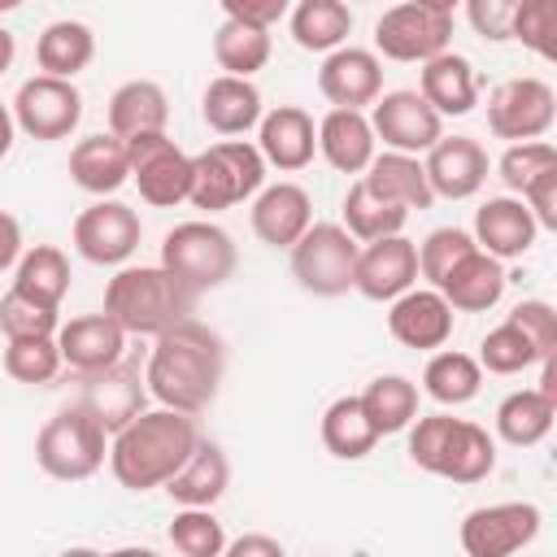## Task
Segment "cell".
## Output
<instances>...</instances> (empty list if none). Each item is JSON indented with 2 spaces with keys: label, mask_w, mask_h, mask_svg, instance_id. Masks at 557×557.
<instances>
[{
  "label": "cell",
  "mask_w": 557,
  "mask_h": 557,
  "mask_svg": "<svg viewBox=\"0 0 557 557\" xmlns=\"http://www.w3.org/2000/svg\"><path fill=\"white\" fill-rule=\"evenodd\" d=\"M222 557H287L283 544L265 531H244L239 540H226V553Z\"/></svg>",
  "instance_id": "cell-52"
},
{
  "label": "cell",
  "mask_w": 557,
  "mask_h": 557,
  "mask_svg": "<svg viewBox=\"0 0 557 557\" xmlns=\"http://www.w3.org/2000/svg\"><path fill=\"white\" fill-rule=\"evenodd\" d=\"M78 383V396L74 405H83L100 426L104 435H117L122 426H131L144 409H148V383H144V370L135 361H113L96 374H74Z\"/></svg>",
  "instance_id": "cell-13"
},
{
  "label": "cell",
  "mask_w": 557,
  "mask_h": 557,
  "mask_svg": "<svg viewBox=\"0 0 557 557\" xmlns=\"http://www.w3.org/2000/svg\"><path fill=\"white\" fill-rule=\"evenodd\" d=\"M483 387V370L470 352H457V348H440L431 352L426 370H422V392L444 405V409H457V405H470Z\"/></svg>",
  "instance_id": "cell-36"
},
{
  "label": "cell",
  "mask_w": 557,
  "mask_h": 557,
  "mask_svg": "<svg viewBox=\"0 0 557 557\" xmlns=\"http://www.w3.org/2000/svg\"><path fill=\"white\" fill-rule=\"evenodd\" d=\"M91 57H96V35L87 22H74V17L48 22L44 35L35 39V61H39V74L48 78L74 83V74H83Z\"/></svg>",
  "instance_id": "cell-32"
},
{
  "label": "cell",
  "mask_w": 557,
  "mask_h": 557,
  "mask_svg": "<svg viewBox=\"0 0 557 557\" xmlns=\"http://www.w3.org/2000/svg\"><path fill=\"white\" fill-rule=\"evenodd\" d=\"M292 39L305 52H335L344 48L348 30H352V9L344 0H300L292 13Z\"/></svg>",
  "instance_id": "cell-37"
},
{
  "label": "cell",
  "mask_w": 557,
  "mask_h": 557,
  "mask_svg": "<svg viewBox=\"0 0 557 557\" xmlns=\"http://www.w3.org/2000/svg\"><path fill=\"white\" fill-rule=\"evenodd\" d=\"M535 218L531 209L518 200V196H487L479 209H474V231L470 239L496 257V261H513V257H527L535 248Z\"/></svg>",
  "instance_id": "cell-20"
},
{
  "label": "cell",
  "mask_w": 557,
  "mask_h": 557,
  "mask_svg": "<svg viewBox=\"0 0 557 557\" xmlns=\"http://www.w3.org/2000/svg\"><path fill=\"white\" fill-rule=\"evenodd\" d=\"M479 244L470 239V231H461V226H435L422 244H418V278H426L431 287H440L444 283V274L461 261V257H470Z\"/></svg>",
  "instance_id": "cell-45"
},
{
  "label": "cell",
  "mask_w": 557,
  "mask_h": 557,
  "mask_svg": "<svg viewBox=\"0 0 557 557\" xmlns=\"http://www.w3.org/2000/svg\"><path fill=\"white\" fill-rule=\"evenodd\" d=\"M222 370H226L222 335L209 331L205 322L187 318L157 335L148 366H144V383L161 409L196 418L200 409L213 405V396L222 387Z\"/></svg>",
  "instance_id": "cell-1"
},
{
  "label": "cell",
  "mask_w": 557,
  "mask_h": 557,
  "mask_svg": "<svg viewBox=\"0 0 557 557\" xmlns=\"http://www.w3.org/2000/svg\"><path fill=\"white\" fill-rule=\"evenodd\" d=\"M374 144H379V139H374L366 113L331 109V113L318 122V152H322L326 165L339 170V174H366L370 161H374Z\"/></svg>",
  "instance_id": "cell-28"
},
{
  "label": "cell",
  "mask_w": 557,
  "mask_h": 557,
  "mask_svg": "<svg viewBox=\"0 0 557 557\" xmlns=\"http://www.w3.org/2000/svg\"><path fill=\"white\" fill-rule=\"evenodd\" d=\"M222 13L231 22H244V26H257V30H270L274 22L287 17V0H222Z\"/></svg>",
  "instance_id": "cell-51"
},
{
  "label": "cell",
  "mask_w": 557,
  "mask_h": 557,
  "mask_svg": "<svg viewBox=\"0 0 557 557\" xmlns=\"http://www.w3.org/2000/svg\"><path fill=\"white\" fill-rule=\"evenodd\" d=\"M13 52H17V44H13V35H9L4 26H0V74H4L9 65H13Z\"/></svg>",
  "instance_id": "cell-55"
},
{
  "label": "cell",
  "mask_w": 557,
  "mask_h": 557,
  "mask_svg": "<svg viewBox=\"0 0 557 557\" xmlns=\"http://www.w3.org/2000/svg\"><path fill=\"white\" fill-rule=\"evenodd\" d=\"M366 187L383 200H392L396 209L413 213V209H431L435 196L426 187V170H422V157H400V152H374L370 170L361 174Z\"/></svg>",
  "instance_id": "cell-33"
},
{
  "label": "cell",
  "mask_w": 557,
  "mask_h": 557,
  "mask_svg": "<svg viewBox=\"0 0 557 557\" xmlns=\"http://www.w3.org/2000/svg\"><path fill=\"white\" fill-rule=\"evenodd\" d=\"M553 418H557V400L540 396L535 387H522L496 405V435L513 448H531L553 431Z\"/></svg>",
  "instance_id": "cell-38"
},
{
  "label": "cell",
  "mask_w": 557,
  "mask_h": 557,
  "mask_svg": "<svg viewBox=\"0 0 557 557\" xmlns=\"http://www.w3.org/2000/svg\"><path fill=\"white\" fill-rule=\"evenodd\" d=\"M144 222L126 200H91L74 218V248L91 265H126L131 252L139 248Z\"/></svg>",
  "instance_id": "cell-16"
},
{
  "label": "cell",
  "mask_w": 557,
  "mask_h": 557,
  "mask_svg": "<svg viewBox=\"0 0 557 557\" xmlns=\"http://www.w3.org/2000/svg\"><path fill=\"white\" fill-rule=\"evenodd\" d=\"M0 331H4V339H52L61 331V318H57V309H44L9 287L0 296Z\"/></svg>",
  "instance_id": "cell-47"
},
{
  "label": "cell",
  "mask_w": 557,
  "mask_h": 557,
  "mask_svg": "<svg viewBox=\"0 0 557 557\" xmlns=\"http://www.w3.org/2000/svg\"><path fill=\"white\" fill-rule=\"evenodd\" d=\"M409 461L448 483H483L496 470V440L479 422L426 413L409 422Z\"/></svg>",
  "instance_id": "cell-4"
},
{
  "label": "cell",
  "mask_w": 557,
  "mask_h": 557,
  "mask_svg": "<svg viewBox=\"0 0 557 557\" xmlns=\"http://www.w3.org/2000/svg\"><path fill=\"white\" fill-rule=\"evenodd\" d=\"M252 235L265 248H292L313 226V200L300 183H270L252 196Z\"/></svg>",
  "instance_id": "cell-22"
},
{
  "label": "cell",
  "mask_w": 557,
  "mask_h": 557,
  "mask_svg": "<svg viewBox=\"0 0 557 557\" xmlns=\"http://www.w3.org/2000/svg\"><path fill=\"white\" fill-rule=\"evenodd\" d=\"M17 261H22V226H17L13 213L0 209V274L13 270Z\"/></svg>",
  "instance_id": "cell-53"
},
{
  "label": "cell",
  "mask_w": 557,
  "mask_h": 557,
  "mask_svg": "<svg viewBox=\"0 0 557 557\" xmlns=\"http://www.w3.org/2000/svg\"><path fill=\"white\" fill-rule=\"evenodd\" d=\"M548 170H557V148L548 144V139H535V144H509L505 152H500V161H496V174H500V183L509 187V191H527L540 174H548Z\"/></svg>",
  "instance_id": "cell-46"
},
{
  "label": "cell",
  "mask_w": 557,
  "mask_h": 557,
  "mask_svg": "<svg viewBox=\"0 0 557 557\" xmlns=\"http://www.w3.org/2000/svg\"><path fill=\"white\" fill-rule=\"evenodd\" d=\"M70 178L91 191L96 200H109L122 183H131V157H126V139L100 131L74 144L70 152Z\"/></svg>",
  "instance_id": "cell-27"
},
{
  "label": "cell",
  "mask_w": 557,
  "mask_h": 557,
  "mask_svg": "<svg viewBox=\"0 0 557 557\" xmlns=\"http://www.w3.org/2000/svg\"><path fill=\"white\" fill-rule=\"evenodd\" d=\"M235 239L218 226V222H205V218H191V222H178L165 231L161 239V270L174 274L191 296L200 292H213L222 287L231 274H235Z\"/></svg>",
  "instance_id": "cell-7"
},
{
  "label": "cell",
  "mask_w": 557,
  "mask_h": 557,
  "mask_svg": "<svg viewBox=\"0 0 557 557\" xmlns=\"http://www.w3.org/2000/svg\"><path fill=\"white\" fill-rule=\"evenodd\" d=\"M453 39V4L448 0H405L392 4L374 22V57L405 65H426L431 57L448 52Z\"/></svg>",
  "instance_id": "cell-8"
},
{
  "label": "cell",
  "mask_w": 557,
  "mask_h": 557,
  "mask_svg": "<svg viewBox=\"0 0 557 557\" xmlns=\"http://www.w3.org/2000/svg\"><path fill=\"white\" fill-rule=\"evenodd\" d=\"M226 487H231V461L209 440H200L196 453L187 457V466L165 483V492L178 509H213Z\"/></svg>",
  "instance_id": "cell-30"
},
{
  "label": "cell",
  "mask_w": 557,
  "mask_h": 557,
  "mask_svg": "<svg viewBox=\"0 0 557 557\" xmlns=\"http://www.w3.org/2000/svg\"><path fill=\"white\" fill-rule=\"evenodd\" d=\"M366 117H370L374 139H383V148L400 157H426L444 139V117L413 87L383 91Z\"/></svg>",
  "instance_id": "cell-12"
},
{
  "label": "cell",
  "mask_w": 557,
  "mask_h": 557,
  "mask_svg": "<svg viewBox=\"0 0 557 557\" xmlns=\"http://www.w3.org/2000/svg\"><path fill=\"white\" fill-rule=\"evenodd\" d=\"M405 222H409V213H405V209H396L392 200L374 196V191L366 187V178L348 183V191H344V222H339V226H344L352 239L374 244V239L400 235V231H405Z\"/></svg>",
  "instance_id": "cell-40"
},
{
  "label": "cell",
  "mask_w": 557,
  "mask_h": 557,
  "mask_svg": "<svg viewBox=\"0 0 557 557\" xmlns=\"http://www.w3.org/2000/svg\"><path fill=\"white\" fill-rule=\"evenodd\" d=\"M274 44H270V30H257V26H244V22H222L213 30V61L222 65L226 78H252L257 70H265Z\"/></svg>",
  "instance_id": "cell-41"
},
{
  "label": "cell",
  "mask_w": 557,
  "mask_h": 557,
  "mask_svg": "<svg viewBox=\"0 0 557 557\" xmlns=\"http://www.w3.org/2000/svg\"><path fill=\"white\" fill-rule=\"evenodd\" d=\"M313 148H318V126L300 104H278V109L261 113L257 152L265 165H274L278 174H296L313 161Z\"/></svg>",
  "instance_id": "cell-21"
},
{
  "label": "cell",
  "mask_w": 557,
  "mask_h": 557,
  "mask_svg": "<svg viewBox=\"0 0 557 557\" xmlns=\"http://www.w3.org/2000/svg\"><path fill=\"white\" fill-rule=\"evenodd\" d=\"M387 331H392L396 344L418 348V352H431V348H444L448 344V335H453V309H448V300L435 287H409L405 296L392 300Z\"/></svg>",
  "instance_id": "cell-23"
},
{
  "label": "cell",
  "mask_w": 557,
  "mask_h": 557,
  "mask_svg": "<svg viewBox=\"0 0 557 557\" xmlns=\"http://www.w3.org/2000/svg\"><path fill=\"white\" fill-rule=\"evenodd\" d=\"M509 39H522L531 52L553 57L557 52V4L553 0H522V4H513Z\"/></svg>",
  "instance_id": "cell-48"
},
{
  "label": "cell",
  "mask_w": 557,
  "mask_h": 557,
  "mask_svg": "<svg viewBox=\"0 0 557 557\" xmlns=\"http://www.w3.org/2000/svg\"><path fill=\"white\" fill-rule=\"evenodd\" d=\"M265 187V161L248 139H222L191 157V205L205 213H222L244 205Z\"/></svg>",
  "instance_id": "cell-6"
},
{
  "label": "cell",
  "mask_w": 557,
  "mask_h": 557,
  "mask_svg": "<svg viewBox=\"0 0 557 557\" xmlns=\"http://www.w3.org/2000/svg\"><path fill=\"white\" fill-rule=\"evenodd\" d=\"M196 296L161 265H122L104 287V309L126 335H161L191 318Z\"/></svg>",
  "instance_id": "cell-3"
},
{
  "label": "cell",
  "mask_w": 557,
  "mask_h": 557,
  "mask_svg": "<svg viewBox=\"0 0 557 557\" xmlns=\"http://www.w3.org/2000/svg\"><path fill=\"white\" fill-rule=\"evenodd\" d=\"M466 17H470V26H474L483 39L500 44V39H509L513 0H470V4H466Z\"/></svg>",
  "instance_id": "cell-50"
},
{
  "label": "cell",
  "mask_w": 557,
  "mask_h": 557,
  "mask_svg": "<svg viewBox=\"0 0 557 557\" xmlns=\"http://www.w3.org/2000/svg\"><path fill=\"white\" fill-rule=\"evenodd\" d=\"M126 157H131V183L139 187L144 205L174 209L191 196V157L165 131L126 139Z\"/></svg>",
  "instance_id": "cell-10"
},
{
  "label": "cell",
  "mask_w": 557,
  "mask_h": 557,
  "mask_svg": "<svg viewBox=\"0 0 557 557\" xmlns=\"http://www.w3.org/2000/svg\"><path fill=\"white\" fill-rule=\"evenodd\" d=\"M196 444H200L196 418L174 409H144L131 426H122L109 440V470L126 492L165 487L187 466Z\"/></svg>",
  "instance_id": "cell-2"
},
{
  "label": "cell",
  "mask_w": 557,
  "mask_h": 557,
  "mask_svg": "<svg viewBox=\"0 0 557 557\" xmlns=\"http://www.w3.org/2000/svg\"><path fill=\"white\" fill-rule=\"evenodd\" d=\"M418 96L440 113V117H466L474 104H479V78H474V65L470 57L461 52H440L422 65L418 74Z\"/></svg>",
  "instance_id": "cell-26"
},
{
  "label": "cell",
  "mask_w": 557,
  "mask_h": 557,
  "mask_svg": "<svg viewBox=\"0 0 557 557\" xmlns=\"http://www.w3.org/2000/svg\"><path fill=\"white\" fill-rule=\"evenodd\" d=\"M540 509L531 500H496L479 505L461 518V548L466 557H518L540 535Z\"/></svg>",
  "instance_id": "cell-14"
},
{
  "label": "cell",
  "mask_w": 557,
  "mask_h": 557,
  "mask_svg": "<svg viewBox=\"0 0 557 557\" xmlns=\"http://www.w3.org/2000/svg\"><path fill=\"white\" fill-rule=\"evenodd\" d=\"M83 122V96L74 83L65 78H48V74H35L17 87L13 96V126L26 131L30 139L39 144H52V139H65L74 126Z\"/></svg>",
  "instance_id": "cell-15"
},
{
  "label": "cell",
  "mask_w": 557,
  "mask_h": 557,
  "mask_svg": "<svg viewBox=\"0 0 557 557\" xmlns=\"http://www.w3.org/2000/svg\"><path fill=\"white\" fill-rule=\"evenodd\" d=\"M318 91L335 104V109H352L366 113V104H374L383 96V61L370 48H335L322 70H318Z\"/></svg>",
  "instance_id": "cell-18"
},
{
  "label": "cell",
  "mask_w": 557,
  "mask_h": 557,
  "mask_svg": "<svg viewBox=\"0 0 557 557\" xmlns=\"http://www.w3.org/2000/svg\"><path fill=\"white\" fill-rule=\"evenodd\" d=\"M170 544L183 557H222L226 553V531L213 518V509H178L170 522Z\"/></svg>",
  "instance_id": "cell-44"
},
{
  "label": "cell",
  "mask_w": 557,
  "mask_h": 557,
  "mask_svg": "<svg viewBox=\"0 0 557 557\" xmlns=\"http://www.w3.org/2000/svg\"><path fill=\"white\" fill-rule=\"evenodd\" d=\"M418 283V244L405 239V235H387V239H374L357 252V274H352V287L366 296V300H396L405 296L409 287Z\"/></svg>",
  "instance_id": "cell-17"
},
{
  "label": "cell",
  "mask_w": 557,
  "mask_h": 557,
  "mask_svg": "<svg viewBox=\"0 0 557 557\" xmlns=\"http://www.w3.org/2000/svg\"><path fill=\"white\" fill-rule=\"evenodd\" d=\"M13 135H17V126H13V109L0 100V161L9 157V148H13Z\"/></svg>",
  "instance_id": "cell-54"
},
{
  "label": "cell",
  "mask_w": 557,
  "mask_h": 557,
  "mask_svg": "<svg viewBox=\"0 0 557 557\" xmlns=\"http://www.w3.org/2000/svg\"><path fill=\"white\" fill-rule=\"evenodd\" d=\"M170 122V100L161 83L152 78H131L109 96V135L135 139V135H157Z\"/></svg>",
  "instance_id": "cell-31"
},
{
  "label": "cell",
  "mask_w": 557,
  "mask_h": 557,
  "mask_svg": "<svg viewBox=\"0 0 557 557\" xmlns=\"http://www.w3.org/2000/svg\"><path fill=\"white\" fill-rule=\"evenodd\" d=\"M292 278L322 300H335L344 292H352V274H357V252L361 244L339 226V222H313L292 248Z\"/></svg>",
  "instance_id": "cell-9"
},
{
  "label": "cell",
  "mask_w": 557,
  "mask_h": 557,
  "mask_svg": "<svg viewBox=\"0 0 557 557\" xmlns=\"http://www.w3.org/2000/svg\"><path fill=\"white\" fill-rule=\"evenodd\" d=\"M109 457V435L104 426L83 409V405H61L35 435V461L48 479L61 483H83L91 479Z\"/></svg>",
  "instance_id": "cell-5"
},
{
  "label": "cell",
  "mask_w": 557,
  "mask_h": 557,
  "mask_svg": "<svg viewBox=\"0 0 557 557\" xmlns=\"http://www.w3.org/2000/svg\"><path fill=\"white\" fill-rule=\"evenodd\" d=\"M4 374L13 383H30L44 387L61 374V352H57V335L52 339H9L4 344Z\"/></svg>",
  "instance_id": "cell-43"
},
{
  "label": "cell",
  "mask_w": 557,
  "mask_h": 557,
  "mask_svg": "<svg viewBox=\"0 0 557 557\" xmlns=\"http://www.w3.org/2000/svg\"><path fill=\"white\" fill-rule=\"evenodd\" d=\"M557 117V96L544 78L522 74V78H505L492 96H487V131L496 139L509 144H535L553 131Z\"/></svg>",
  "instance_id": "cell-11"
},
{
  "label": "cell",
  "mask_w": 557,
  "mask_h": 557,
  "mask_svg": "<svg viewBox=\"0 0 557 557\" xmlns=\"http://www.w3.org/2000/svg\"><path fill=\"white\" fill-rule=\"evenodd\" d=\"M261 91L252 78H209L205 96H200V117L209 131L218 135H248L257 122H261Z\"/></svg>",
  "instance_id": "cell-29"
},
{
  "label": "cell",
  "mask_w": 557,
  "mask_h": 557,
  "mask_svg": "<svg viewBox=\"0 0 557 557\" xmlns=\"http://www.w3.org/2000/svg\"><path fill=\"white\" fill-rule=\"evenodd\" d=\"M370 426L383 435H396V431H409V422L418 418V383L405 379V374H379L366 383V392H357Z\"/></svg>",
  "instance_id": "cell-35"
},
{
  "label": "cell",
  "mask_w": 557,
  "mask_h": 557,
  "mask_svg": "<svg viewBox=\"0 0 557 557\" xmlns=\"http://www.w3.org/2000/svg\"><path fill=\"white\" fill-rule=\"evenodd\" d=\"M474 361H479V370H487V374H522V370L540 366V352H535V344L505 318L500 326H492V331L483 335Z\"/></svg>",
  "instance_id": "cell-42"
},
{
  "label": "cell",
  "mask_w": 557,
  "mask_h": 557,
  "mask_svg": "<svg viewBox=\"0 0 557 557\" xmlns=\"http://www.w3.org/2000/svg\"><path fill=\"white\" fill-rule=\"evenodd\" d=\"M426 187L444 200H470L487 183V148L474 135H444L426 157Z\"/></svg>",
  "instance_id": "cell-19"
},
{
  "label": "cell",
  "mask_w": 557,
  "mask_h": 557,
  "mask_svg": "<svg viewBox=\"0 0 557 557\" xmlns=\"http://www.w3.org/2000/svg\"><path fill=\"white\" fill-rule=\"evenodd\" d=\"M109 557H161V553H152V548H135V544H126V548H113Z\"/></svg>",
  "instance_id": "cell-56"
},
{
  "label": "cell",
  "mask_w": 557,
  "mask_h": 557,
  "mask_svg": "<svg viewBox=\"0 0 557 557\" xmlns=\"http://www.w3.org/2000/svg\"><path fill=\"white\" fill-rule=\"evenodd\" d=\"M57 352H61V366H70L74 374H96L126 357V331L109 313H83L61 322Z\"/></svg>",
  "instance_id": "cell-24"
},
{
  "label": "cell",
  "mask_w": 557,
  "mask_h": 557,
  "mask_svg": "<svg viewBox=\"0 0 557 557\" xmlns=\"http://www.w3.org/2000/svg\"><path fill=\"white\" fill-rule=\"evenodd\" d=\"M322 444L339 461H361L366 453H374L379 431L370 426V418H366L357 396H335L326 405V413H322Z\"/></svg>",
  "instance_id": "cell-39"
},
{
  "label": "cell",
  "mask_w": 557,
  "mask_h": 557,
  "mask_svg": "<svg viewBox=\"0 0 557 557\" xmlns=\"http://www.w3.org/2000/svg\"><path fill=\"white\" fill-rule=\"evenodd\" d=\"M509 322L535 344L540 361H548V357L557 352V309H553L548 300H518V305L509 309Z\"/></svg>",
  "instance_id": "cell-49"
},
{
  "label": "cell",
  "mask_w": 557,
  "mask_h": 557,
  "mask_svg": "<svg viewBox=\"0 0 557 557\" xmlns=\"http://www.w3.org/2000/svg\"><path fill=\"white\" fill-rule=\"evenodd\" d=\"M61 557H109V553H100V548H65Z\"/></svg>",
  "instance_id": "cell-57"
},
{
  "label": "cell",
  "mask_w": 557,
  "mask_h": 557,
  "mask_svg": "<svg viewBox=\"0 0 557 557\" xmlns=\"http://www.w3.org/2000/svg\"><path fill=\"white\" fill-rule=\"evenodd\" d=\"M505 283H509V278H505V265H500L496 257H487L483 248H474L470 257H461V261L444 274V283H440L435 292L448 300L453 313H487V309L500 305Z\"/></svg>",
  "instance_id": "cell-25"
},
{
  "label": "cell",
  "mask_w": 557,
  "mask_h": 557,
  "mask_svg": "<svg viewBox=\"0 0 557 557\" xmlns=\"http://www.w3.org/2000/svg\"><path fill=\"white\" fill-rule=\"evenodd\" d=\"M13 292L44 305V309H57L61 313V300L70 292V261L57 244H35L22 252V261L13 265Z\"/></svg>",
  "instance_id": "cell-34"
}]
</instances>
